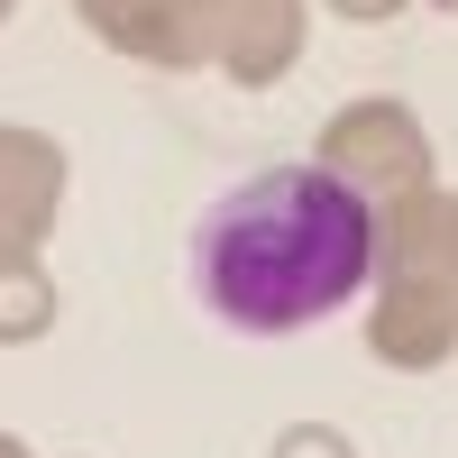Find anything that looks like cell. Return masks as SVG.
I'll use <instances>...</instances> for the list:
<instances>
[{"instance_id": "cell-12", "label": "cell", "mask_w": 458, "mask_h": 458, "mask_svg": "<svg viewBox=\"0 0 458 458\" xmlns=\"http://www.w3.org/2000/svg\"><path fill=\"white\" fill-rule=\"evenodd\" d=\"M431 10H449V19H458V0H431Z\"/></svg>"}, {"instance_id": "cell-5", "label": "cell", "mask_w": 458, "mask_h": 458, "mask_svg": "<svg viewBox=\"0 0 458 458\" xmlns=\"http://www.w3.org/2000/svg\"><path fill=\"white\" fill-rule=\"evenodd\" d=\"M64 202V147L47 129L0 120V257H37Z\"/></svg>"}, {"instance_id": "cell-1", "label": "cell", "mask_w": 458, "mask_h": 458, "mask_svg": "<svg viewBox=\"0 0 458 458\" xmlns=\"http://www.w3.org/2000/svg\"><path fill=\"white\" fill-rule=\"evenodd\" d=\"M376 276V202L321 165H266L193 229L202 312L248 339H293L358 302Z\"/></svg>"}, {"instance_id": "cell-10", "label": "cell", "mask_w": 458, "mask_h": 458, "mask_svg": "<svg viewBox=\"0 0 458 458\" xmlns=\"http://www.w3.org/2000/svg\"><path fill=\"white\" fill-rule=\"evenodd\" d=\"M339 19H358V28H376V19H394V10H412V0H330Z\"/></svg>"}, {"instance_id": "cell-11", "label": "cell", "mask_w": 458, "mask_h": 458, "mask_svg": "<svg viewBox=\"0 0 458 458\" xmlns=\"http://www.w3.org/2000/svg\"><path fill=\"white\" fill-rule=\"evenodd\" d=\"M0 458H37V449H28V440H19V431H0Z\"/></svg>"}, {"instance_id": "cell-7", "label": "cell", "mask_w": 458, "mask_h": 458, "mask_svg": "<svg viewBox=\"0 0 458 458\" xmlns=\"http://www.w3.org/2000/svg\"><path fill=\"white\" fill-rule=\"evenodd\" d=\"M211 64L229 83H284L302 64V0H220V47Z\"/></svg>"}, {"instance_id": "cell-2", "label": "cell", "mask_w": 458, "mask_h": 458, "mask_svg": "<svg viewBox=\"0 0 458 458\" xmlns=\"http://www.w3.org/2000/svg\"><path fill=\"white\" fill-rule=\"evenodd\" d=\"M312 165L339 174L367 202H394V193H422V183H431V129L412 120V101L367 92L349 110H330V129L312 138Z\"/></svg>"}, {"instance_id": "cell-6", "label": "cell", "mask_w": 458, "mask_h": 458, "mask_svg": "<svg viewBox=\"0 0 458 458\" xmlns=\"http://www.w3.org/2000/svg\"><path fill=\"white\" fill-rule=\"evenodd\" d=\"M376 276H422L458 293V193L422 183V193L376 202Z\"/></svg>"}, {"instance_id": "cell-8", "label": "cell", "mask_w": 458, "mask_h": 458, "mask_svg": "<svg viewBox=\"0 0 458 458\" xmlns=\"http://www.w3.org/2000/svg\"><path fill=\"white\" fill-rule=\"evenodd\" d=\"M47 330H55V276L37 257H0V349H28Z\"/></svg>"}, {"instance_id": "cell-4", "label": "cell", "mask_w": 458, "mask_h": 458, "mask_svg": "<svg viewBox=\"0 0 458 458\" xmlns=\"http://www.w3.org/2000/svg\"><path fill=\"white\" fill-rule=\"evenodd\" d=\"M458 349V293L449 284H422V276H386L367 302V358L376 367H403V376H422V367H449Z\"/></svg>"}, {"instance_id": "cell-3", "label": "cell", "mask_w": 458, "mask_h": 458, "mask_svg": "<svg viewBox=\"0 0 458 458\" xmlns=\"http://www.w3.org/2000/svg\"><path fill=\"white\" fill-rule=\"evenodd\" d=\"M73 19L157 73H193L220 47V0H73Z\"/></svg>"}, {"instance_id": "cell-13", "label": "cell", "mask_w": 458, "mask_h": 458, "mask_svg": "<svg viewBox=\"0 0 458 458\" xmlns=\"http://www.w3.org/2000/svg\"><path fill=\"white\" fill-rule=\"evenodd\" d=\"M10 10H19V0H0V19H10Z\"/></svg>"}, {"instance_id": "cell-9", "label": "cell", "mask_w": 458, "mask_h": 458, "mask_svg": "<svg viewBox=\"0 0 458 458\" xmlns=\"http://www.w3.org/2000/svg\"><path fill=\"white\" fill-rule=\"evenodd\" d=\"M266 458H358V449H349V431H330V422H284Z\"/></svg>"}]
</instances>
